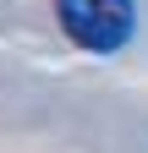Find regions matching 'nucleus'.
Listing matches in <instances>:
<instances>
[{"label":"nucleus","instance_id":"obj_1","mask_svg":"<svg viewBox=\"0 0 148 153\" xmlns=\"http://www.w3.org/2000/svg\"><path fill=\"white\" fill-rule=\"evenodd\" d=\"M61 27L88 55H115L137 27V0H55Z\"/></svg>","mask_w":148,"mask_h":153}]
</instances>
